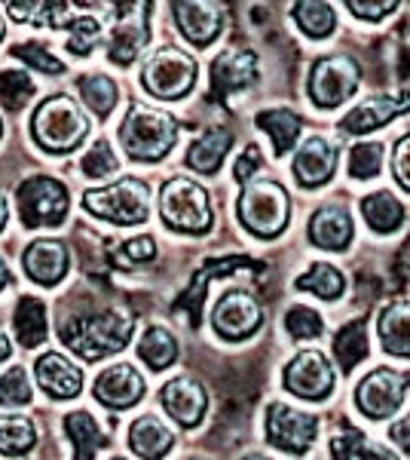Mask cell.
I'll list each match as a JSON object with an SVG mask.
<instances>
[{"label":"cell","instance_id":"cell-31","mask_svg":"<svg viewBox=\"0 0 410 460\" xmlns=\"http://www.w3.org/2000/svg\"><path fill=\"white\" fill-rule=\"evenodd\" d=\"M13 325H16V338L25 350L31 347H40L47 341V307H43L40 298H22L16 307V316H13Z\"/></svg>","mask_w":410,"mask_h":460},{"label":"cell","instance_id":"cell-8","mask_svg":"<svg viewBox=\"0 0 410 460\" xmlns=\"http://www.w3.org/2000/svg\"><path fill=\"white\" fill-rule=\"evenodd\" d=\"M196 58L188 56L184 49L166 47L160 53H153L144 62V71H141V84L151 95L162 102H175L184 99L190 93L193 84H196Z\"/></svg>","mask_w":410,"mask_h":460},{"label":"cell","instance_id":"cell-33","mask_svg":"<svg viewBox=\"0 0 410 460\" xmlns=\"http://www.w3.org/2000/svg\"><path fill=\"white\" fill-rule=\"evenodd\" d=\"M138 356L153 372H162V368H169L171 362L178 359V341L171 338V332L162 329V325H151L138 341Z\"/></svg>","mask_w":410,"mask_h":460},{"label":"cell","instance_id":"cell-2","mask_svg":"<svg viewBox=\"0 0 410 460\" xmlns=\"http://www.w3.org/2000/svg\"><path fill=\"white\" fill-rule=\"evenodd\" d=\"M34 142L47 154H71L86 142L89 117L71 95H49L31 117Z\"/></svg>","mask_w":410,"mask_h":460},{"label":"cell","instance_id":"cell-15","mask_svg":"<svg viewBox=\"0 0 410 460\" xmlns=\"http://www.w3.org/2000/svg\"><path fill=\"white\" fill-rule=\"evenodd\" d=\"M147 19H151V4H141L135 10L123 13L110 22L108 28V56L117 65L135 62L138 53L147 43Z\"/></svg>","mask_w":410,"mask_h":460},{"label":"cell","instance_id":"cell-29","mask_svg":"<svg viewBox=\"0 0 410 460\" xmlns=\"http://www.w3.org/2000/svg\"><path fill=\"white\" fill-rule=\"evenodd\" d=\"M65 429H68L74 448H77V451H74L77 457H95L104 445L110 442V436L104 433V429L99 427V420H95L89 411L68 414V418H65Z\"/></svg>","mask_w":410,"mask_h":460},{"label":"cell","instance_id":"cell-25","mask_svg":"<svg viewBox=\"0 0 410 460\" xmlns=\"http://www.w3.org/2000/svg\"><path fill=\"white\" fill-rule=\"evenodd\" d=\"M377 335L389 356L410 359V301H392L379 310Z\"/></svg>","mask_w":410,"mask_h":460},{"label":"cell","instance_id":"cell-44","mask_svg":"<svg viewBox=\"0 0 410 460\" xmlns=\"http://www.w3.org/2000/svg\"><path fill=\"white\" fill-rule=\"evenodd\" d=\"M80 169H83V175L89 178H110L120 172V160L114 157L108 142H95L83 154V160H80Z\"/></svg>","mask_w":410,"mask_h":460},{"label":"cell","instance_id":"cell-7","mask_svg":"<svg viewBox=\"0 0 410 460\" xmlns=\"http://www.w3.org/2000/svg\"><path fill=\"white\" fill-rule=\"evenodd\" d=\"M83 209L110 225H144L151 218V188L141 178H120L83 194Z\"/></svg>","mask_w":410,"mask_h":460},{"label":"cell","instance_id":"cell-13","mask_svg":"<svg viewBox=\"0 0 410 460\" xmlns=\"http://www.w3.org/2000/svg\"><path fill=\"white\" fill-rule=\"evenodd\" d=\"M405 390L407 381L398 372H392V368H374L355 387V405L362 408V414H368L374 420L392 418L405 405Z\"/></svg>","mask_w":410,"mask_h":460},{"label":"cell","instance_id":"cell-45","mask_svg":"<svg viewBox=\"0 0 410 460\" xmlns=\"http://www.w3.org/2000/svg\"><path fill=\"white\" fill-rule=\"evenodd\" d=\"M13 56H19L25 65H31L34 71H43V74H62L65 71V62L58 56H52L49 49H43L40 43H19L13 49Z\"/></svg>","mask_w":410,"mask_h":460},{"label":"cell","instance_id":"cell-12","mask_svg":"<svg viewBox=\"0 0 410 460\" xmlns=\"http://www.w3.org/2000/svg\"><path fill=\"white\" fill-rule=\"evenodd\" d=\"M282 384L294 396L310 399V402H322V399L334 393V366L322 350H301L285 366Z\"/></svg>","mask_w":410,"mask_h":460},{"label":"cell","instance_id":"cell-28","mask_svg":"<svg viewBox=\"0 0 410 460\" xmlns=\"http://www.w3.org/2000/svg\"><path fill=\"white\" fill-rule=\"evenodd\" d=\"M255 123L273 138V151L279 154V157L294 147V142L301 138V126H303L301 117H297L294 111H288V108L260 111V114L255 117Z\"/></svg>","mask_w":410,"mask_h":460},{"label":"cell","instance_id":"cell-1","mask_svg":"<svg viewBox=\"0 0 410 460\" xmlns=\"http://www.w3.org/2000/svg\"><path fill=\"white\" fill-rule=\"evenodd\" d=\"M132 332H135V316L123 307H110L101 314L71 319L58 329V335L80 359L99 362L110 353H120L129 344Z\"/></svg>","mask_w":410,"mask_h":460},{"label":"cell","instance_id":"cell-5","mask_svg":"<svg viewBox=\"0 0 410 460\" xmlns=\"http://www.w3.org/2000/svg\"><path fill=\"white\" fill-rule=\"evenodd\" d=\"M160 218L178 234H205L212 227V199L193 178H169L160 190Z\"/></svg>","mask_w":410,"mask_h":460},{"label":"cell","instance_id":"cell-21","mask_svg":"<svg viewBox=\"0 0 410 460\" xmlns=\"http://www.w3.org/2000/svg\"><path fill=\"white\" fill-rule=\"evenodd\" d=\"M34 375L40 390L52 399H74L83 390V372L62 353H43L34 362Z\"/></svg>","mask_w":410,"mask_h":460},{"label":"cell","instance_id":"cell-14","mask_svg":"<svg viewBox=\"0 0 410 460\" xmlns=\"http://www.w3.org/2000/svg\"><path fill=\"white\" fill-rule=\"evenodd\" d=\"M264 323V310L255 295L249 292H227L223 298L214 304L212 310V325L223 341H245L251 338Z\"/></svg>","mask_w":410,"mask_h":460},{"label":"cell","instance_id":"cell-50","mask_svg":"<svg viewBox=\"0 0 410 460\" xmlns=\"http://www.w3.org/2000/svg\"><path fill=\"white\" fill-rule=\"evenodd\" d=\"M389 439L398 445L401 451H407V455H410V414H407V418H398L389 427Z\"/></svg>","mask_w":410,"mask_h":460},{"label":"cell","instance_id":"cell-19","mask_svg":"<svg viewBox=\"0 0 410 460\" xmlns=\"http://www.w3.org/2000/svg\"><path fill=\"white\" fill-rule=\"evenodd\" d=\"M337 172V147L322 136H310L294 154V175L303 188H322Z\"/></svg>","mask_w":410,"mask_h":460},{"label":"cell","instance_id":"cell-43","mask_svg":"<svg viewBox=\"0 0 410 460\" xmlns=\"http://www.w3.org/2000/svg\"><path fill=\"white\" fill-rule=\"evenodd\" d=\"M285 329H288L291 338L312 341V338H318L325 332V323L312 307H307V304H297V307H291L285 314Z\"/></svg>","mask_w":410,"mask_h":460},{"label":"cell","instance_id":"cell-17","mask_svg":"<svg viewBox=\"0 0 410 460\" xmlns=\"http://www.w3.org/2000/svg\"><path fill=\"white\" fill-rule=\"evenodd\" d=\"M141 396H144V377H141V372L132 362L104 368L99 381H95V399L104 408H114V411L138 405Z\"/></svg>","mask_w":410,"mask_h":460},{"label":"cell","instance_id":"cell-36","mask_svg":"<svg viewBox=\"0 0 410 460\" xmlns=\"http://www.w3.org/2000/svg\"><path fill=\"white\" fill-rule=\"evenodd\" d=\"M334 356H337L343 372H353L364 356H368V332H364L362 323H349L337 332V338H334Z\"/></svg>","mask_w":410,"mask_h":460},{"label":"cell","instance_id":"cell-26","mask_svg":"<svg viewBox=\"0 0 410 460\" xmlns=\"http://www.w3.org/2000/svg\"><path fill=\"white\" fill-rule=\"evenodd\" d=\"M230 145H233V132L223 126H212L205 129L188 151V166L199 175H214L221 169L223 157H227Z\"/></svg>","mask_w":410,"mask_h":460},{"label":"cell","instance_id":"cell-52","mask_svg":"<svg viewBox=\"0 0 410 460\" xmlns=\"http://www.w3.org/2000/svg\"><path fill=\"white\" fill-rule=\"evenodd\" d=\"M6 221H10V203H6V194L0 190V230L6 227Z\"/></svg>","mask_w":410,"mask_h":460},{"label":"cell","instance_id":"cell-30","mask_svg":"<svg viewBox=\"0 0 410 460\" xmlns=\"http://www.w3.org/2000/svg\"><path fill=\"white\" fill-rule=\"evenodd\" d=\"M362 215L377 234H392L405 221V206L389 190H377V194H368L362 199Z\"/></svg>","mask_w":410,"mask_h":460},{"label":"cell","instance_id":"cell-34","mask_svg":"<svg viewBox=\"0 0 410 460\" xmlns=\"http://www.w3.org/2000/svg\"><path fill=\"white\" fill-rule=\"evenodd\" d=\"M294 286L301 288V292L318 295L322 301H337L343 295V288H346V277H343L334 264L316 261L307 273H303V277H297Z\"/></svg>","mask_w":410,"mask_h":460},{"label":"cell","instance_id":"cell-39","mask_svg":"<svg viewBox=\"0 0 410 460\" xmlns=\"http://www.w3.org/2000/svg\"><path fill=\"white\" fill-rule=\"evenodd\" d=\"M101 37H104L101 19L92 16V13H86V16H77L68 25V49L77 56H89L101 43Z\"/></svg>","mask_w":410,"mask_h":460},{"label":"cell","instance_id":"cell-35","mask_svg":"<svg viewBox=\"0 0 410 460\" xmlns=\"http://www.w3.org/2000/svg\"><path fill=\"white\" fill-rule=\"evenodd\" d=\"M37 445L34 420L19 418V414H0V455H28Z\"/></svg>","mask_w":410,"mask_h":460},{"label":"cell","instance_id":"cell-16","mask_svg":"<svg viewBox=\"0 0 410 460\" xmlns=\"http://www.w3.org/2000/svg\"><path fill=\"white\" fill-rule=\"evenodd\" d=\"M160 402L169 411V418L181 427H199L208 411V393L193 377H171L160 390Z\"/></svg>","mask_w":410,"mask_h":460},{"label":"cell","instance_id":"cell-38","mask_svg":"<svg viewBox=\"0 0 410 460\" xmlns=\"http://www.w3.org/2000/svg\"><path fill=\"white\" fill-rule=\"evenodd\" d=\"M331 457L359 460V457H395V455L392 451H383L374 442H368L362 433H355V429H343L340 436H334L331 439Z\"/></svg>","mask_w":410,"mask_h":460},{"label":"cell","instance_id":"cell-32","mask_svg":"<svg viewBox=\"0 0 410 460\" xmlns=\"http://www.w3.org/2000/svg\"><path fill=\"white\" fill-rule=\"evenodd\" d=\"M291 16H294L297 28L307 37H312V40H322V37L334 34V28H337V13L325 0H294Z\"/></svg>","mask_w":410,"mask_h":460},{"label":"cell","instance_id":"cell-11","mask_svg":"<svg viewBox=\"0 0 410 460\" xmlns=\"http://www.w3.org/2000/svg\"><path fill=\"white\" fill-rule=\"evenodd\" d=\"M318 436V418L297 411L285 402H270L266 408V439L273 448L288 455H307Z\"/></svg>","mask_w":410,"mask_h":460},{"label":"cell","instance_id":"cell-42","mask_svg":"<svg viewBox=\"0 0 410 460\" xmlns=\"http://www.w3.org/2000/svg\"><path fill=\"white\" fill-rule=\"evenodd\" d=\"M31 396H34V384H31V377H28V372L22 366L0 375V405L19 408V405L31 402Z\"/></svg>","mask_w":410,"mask_h":460},{"label":"cell","instance_id":"cell-40","mask_svg":"<svg viewBox=\"0 0 410 460\" xmlns=\"http://www.w3.org/2000/svg\"><path fill=\"white\" fill-rule=\"evenodd\" d=\"M34 93H37V86H34L31 74H25V71L0 74V105H6L10 111H19L34 99Z\"/></svg>","mask_w":410,"mask_h":460},{"label":"cell","instance_id":"cell-54","mask_svg":"<svg viewBox=\"0 0 410 460\" xmlns=\"http://www.w3.org/2000/svg\"><path fill=\"white\" fill-rule=\"evenodd\" d=\"M0 40H4V19H0Z\"/></svg>","mask_w":410,"mask_h":460},{"label":"cell","instance_id":"cell-23","mask_svg":"<svg viewBox=\"0 0 410 460\" xmlns=\"http://www.w3.org/2000/svg\"><path fill=\"white\" fill-rule=\"evenodd\" d=\"M310 240L327 252L346 249L353 243V215H349L346 206L327 203L322 209H316V215L310 218Z\"/></svg>","mask_w":410,"mask_h":460},{"label":"cell","instance_id":"cell-46","mask_svg":"<svg viewBox=\"0 0 410 460\" xmlns=\"http://www.w3.org/2000/svg\"><path fill=\"white\" fill-rule=\"evenodd\" d=\"M343 4L353 10V16H359L364 22H379L398 6V0H343Z\"/></svg>","mask_w":410,"mask_h":460},{"label":"cell","instance_id":"cell-37","mask_svg":"<svg viewBox=\"0 0 410 460\" xmlns=\"http://www.w3.org/2000/svg\"><path fill=\"white\" fill-rule=\"evenodd\" d=\"M80 95H83L86 108L92 111L95 117L108 120L110 111L117 105V84L110 77H101V74H92V77H83L80 80Z\"/></svg>","mask_w":410,"mask_h":460},{"label":"cell","instance_id":"cell-53","mask_svg":"<svg viewBox=\"0 0 410 460\" xmlns=\"http://www.w3.org/2000/svg\"><path fill=\"white\" fill-rule=\"evenodd\" d=\"M10 277H13L10 267H6V261H4V258H0V292H4V288L10 286Z\"/></svg>","mask_w":410,"mask_h":460},{"label":"cell","instance_id":"cell-48","mask_svg":"<svg viewBox=\"0 0 410 460\" xmlns=\"http://www.w3.org/2000/svg\"><path fill=\"white\" fill-rule=\"evenodd\" d=\"M260 151H257V145H249L245 147V154L240 157V163H236V169H233V178L240 184H245L251 178V172H255V169H260Z\"/></svg>","mask_w":410,"mask_h":460},{"label":"cell","instance_id":"cell-18","mask_svg":"<svg viewBox=\"0 0 410 460\" xmlns=\"http://www.w3.org/2000/svg\"><path fill=\"white\" fill-rule=\"evenodd\" d=\"M410 111V93L401 95H374V99L362 102L340 120V129L346 136H368V132L379 129V126L392 123L398 114Z\"/></svg>","mask_w":410,"mask_h":460},{"label":"cell","instance_id":"cell-9","mask_svg":"<svg viewBox=\"0 0 410 460\" xmlns=\"http://www.w3.org/2000/svg\"><path fill=\"white\" fill-rule=\"evenodd\" d=\"M362 84V68L349 56H322L310 68V99L318 108H337L355 95Z\"/></svg>","mask_w":410,"mask_h":460},{"label":"cell","instance_id":"cell-41","mask_svg":"<svg viewBox=\"0 0 410 460\" xmlns=\"http://www.w3.org/2000/svg\"><path fill=\"white\" fill-rule=\"evenodd\" d=\"M379 169H383V145L364 142L349 151V175L355 181H371V178L379 175Z\"/></svg>","mask_w":410,"mask_h":460},{"label":"cell","instance_id":"cell-22","mask_svg":"<svg viewBox=\"0 0 410 460\" xmlns=\"http://www.w3.org/2000/svg\"><path fill=\"white\" fill-rule=\"evenodd\" d=\"M25 270L37 286H58L68 273V246L58 240H34L25 249Z\"/></svg>","mask_w":410,"mask_h":460},{"label":"cell","instance_id":"cell-24","mask_svg":"<svg viewBox=\"0 0 410 460\" xmlns=\"http://www.w3.org/2000/svg\"><path fill=\"white\" fill-rule=\"evenodd\" d=\"M257 80V56L242 49V53H223L212 65V89L218 99H227L230 93L249 89Z\"/></svg>","mask_w":410,"mask_h":460},{"label":"cell","instance_id":"cell-3","mask_svg":"<svg viewBox=\"0 0 410 460\" xmlns=\"http://www.w3.org/2000/svg\"><path fill=\"white\" fill-rule=\"evenodd\" d=\"M120 142L132 160L156 163L175 147L178 120L169 111H160L151 105H132L120 126Z\"/></svg>","mask_w":410,"mask_h":460},{"label":"cell","instance_id":"cell-6","mask_svg":"<svg viewBox=\"0 0 410 460\" xmlns=\"http://www.w3.org/2000/svg\"><path fill=\"white\" fill-rule=\"evenodd\" d=\"M6 13L13 22H34L43 28H65L77 16H86V6H104L110 10V22L123 13L135 10L141 4H151V0H4ZM95 16V13H92Z\"/></svg>","mask_w":410,"mask_h":460},{"label":"cell","instance_id":"cell-20","mask_svg":"<svg viewBox=\"0 0 410 460\" xmlns=\"http://www.w3.org/2000/svg\"><path fill=\"white\" fill-rule=\"evenodd\" d=\"M175 22L193 47H208L221 34L223 16L214 0H175Z\"/></svg>","mask_w":410,"mask_h":460},{"label":"cell","instance_id":"cell-49","mask_svg":"<svg viewBox=\"0 0 410 460\" xmlns=\"http://www.w3.org/2000/svg\"><path fill=\"white\" fill-rule=\"evenodd\" d=\"M126 258L129 261H151V258H156V243L153 236H135V240L126 243Z\"/></svg>","mask_w":410,"mask_h":460},{"label":"cell","instance_id":"cell-27","mask_svg":"<svg viewBox=\"0 0 410 460\" xmlns=\"http://www.w3.org/2000/svg\"><path fill=\"white\" fill-rule=\"evenodd\" d=\"M171 445H175V433L156 414H144L129 427V448L138 457H162L169 455Z\"/></svg>","mask_w":410,"mask_h":460},{"label":"cell","instance_id":"cell-4","mask_svg":"<svg viewBox=\"0 0 410 460\" xmlns=\"http://www.w3.org/2000/svg\"><path fill=\"white\" fill-rule=\"evenodd\" d=\"M240 221L249 234L260 236V240H273L288 227L291 218V197L273 178H255V181L242 184L240 203H236Z\"/></svg>","mask_w":410,"mask_h":460},{"label":"cell","instance_id":"cell-10","mask_svg":"<svg viewBox=\"0 0 410 460\" xmlns=\"http://www.w3.org/2000/svg\"><path fill=\"white\" fill-rule=\"evenodd\" d=\"M71 197L58 178L34 175L19 188V215L25 227H58L68 215Z\"/></svg>","mask_w":410,"mask_h":460},{"label":"cell","instance_id":"cell-51","mask_svg":"<svg viewBox=\"0 0 410 460\" xmlns=\"http://www.w3.org/2000/svg\"><path fill=\"white\" fill-rule=\"evenodd\" d=\"M13 356V344H10V338L4 335V332H0V366H4L6 359H10Z\"/></svg>","mask_w":410,"mask_h":460},{"label":"cell","instance_id":"cell-55","mask_svg":"<svg viewBox=\"0 0 410 460\" xmlns=\"http://www.w3.org/2000/svg\"><path fill=\"white\" fill-rule=\"evenodd\" d=\"M0 136H4V120H0Z\"/></svg>","mask_w":410,"mask_h":460},{"label":"cell","instance_id":"cell-47","mask_svg":"<svg viewBox=\"0 0 410 460\" xmlns=\"http://www.w3.org/2000/svg\"><path fill=\"white\" fill-rule=\"evenodd\" d=\"M392 172L398 178V184L405 190H410V132L395 145V154H392Z\"/></svg>","mask_w":410,"mask_h":460}]
</instances>
